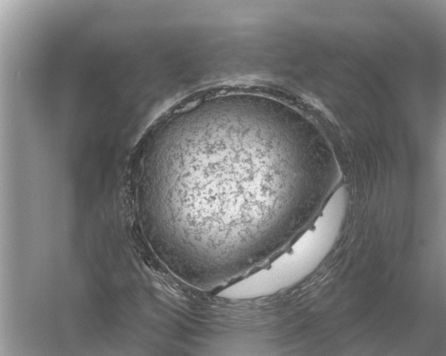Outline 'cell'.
Here are the masks:
<instances>
[{
	"instance_id": "obj_1",
	"label": "cell",
	"mask_w": 446,
	"mask_h": 356,
	"mask_svg": "<svg viewBox=\"0 0 446 356\" xmlns=\"http://www.w3.org/2000/svg\"><path fill=\"white\" fill-rule=\"evenodd\" d=\"M287 254L279 256L267 267L222 290V297L255 298L273 295L289 286L300 275L303 264L309 261L316 264L333 242L339 224L329 215L320 217Z\"/></svg>"
}]
</instances>
